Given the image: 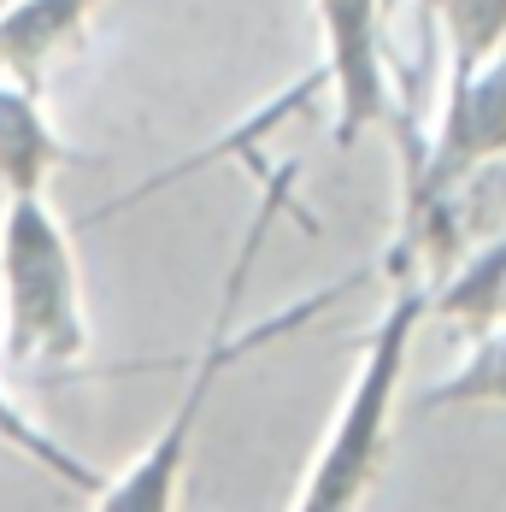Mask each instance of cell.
I'll use <instances>...</instances> for the list:
<instances>
[{
	"instance_id": "1",
	"label": "cell",
	"mask_w": 506,
	"mask_h": 512,
	"mask_svg": "<svg viewBox=\"0 0 506 512\" xmlns=\"http://www.w3.org/2000/svg\"><path fill=\"white\" fill-rule=\"evenodd\" d=\"M289 183H295L289 171H283V183L271 177L265 201H259V212H253L248 236H242V248H236V265H230V283H224V301H218V312H212V330H206V342L195 348V359H189V383H183L177 407L165 412V424H159L148 442L136 448V460L124 465L118 477H106L89 512H177L183 477H189V454H195V436H201V418H206V407H212V395L224 389V377H230L242 359H253L259 348L301 336L318 312H330L342 295H354V289H359V271H348V277H336L330 289H318V295L295 301V307L277 312V318L236 324L242 289H248L253 265H259V248H265V230H271L277 206L289 201Z\"/></svg>"
},
{
	"instance_id": "2",
	"label": "cell",
	"mask_w": 506,
	"mask_h": 512,
	"mask_svg": "<svg viewBox=\"0 0 506 512\" xmlns=\"http://www.w3.org/2000/svg\"><path fill=\"white\" fill-rule=\"evenodd\" d=\"M424 324H430V283L401 277L377 312L371 336H365V354H359L354 377L342 389V407H336L318 454L306 465L289 512H359L371 501L383 460H389L395 412H401V389Z\"/></svg>"
},
{
	"instance_id": "3",
	"label": "cell",
	"mask_w": 506,
	"mask_h": 512,
	"mask_svg": "<svg viewBox=\"0 0 506 512\" xmlns=\"http://www.w3.org/2000/svg\"><path fill=\"white\" fill-rule=\"evenodd\" d=\"M0 354L36 377L89 354L83 271L48 195H6L0 212Z\"/></svg>"
},
{
	"instance_id": "4",
	"label": "cell",
	"mask_w": 506,
	"mask_h": 512,
	"mask_svg": "<svg viewBox=\"0 0 506 512\" xmlns=\"http://www.w3.org/2000/svg\"><path fill=\"white\" fill-rule=\"evenodd\" d=\"M501 159H506V53L495 65H483L477 77L442 89L430 136L406 159L401 224H418L424 212L454 201L477 171H489Z\"/></svg>"
},
{
	"instance_id": "5",
	"label": "cell",
	"mask_w": 506,
	"mask_h": 512,
	"mask_svg": "<svg viewBox=\"0 0 506 512\" xmlns=\"http://www.w3.org/2000/svg\"><path fill=\"white\" fill-rule=\"evenodd\" d=\"M324 83L336 106V142H359L377 124H401L395 112V59H389V0H312Z\"/></svg>"
},
{
	"instance_id": "6",
	"label": "cell",
	"mask_w": 506,
	"mask_h": 512,
	"mask_svg": "<svg viewBox=\"0 0 506 512\" xmlns=\"http://www.w3.org/2000/svg\"><path fill=\"white\" fill-rule=\"evenodd\" d=\"M101 0H0V77L42 95L53 59L89 36Z\"/></svg>"
},
{
	"instance_id": "7",
	"label": "cell",
	"mask_w": 506,
	"mask_h": 512,
	"mask_svg": "<svg viewBox=\"0 0 506 512\" xmlns=\"http://www.w3.org/2000/svg\"><path fill=\"white\" fill-rule=\"evenodd\" d=\"M71 142L53 130L42 95L0 77V195H48V177L71 165Z\"/></svg>"
},
{
	"instance_id": "8",
	"label": "cell",
	"mask_w": 506,
	"mask_h": 512,
	"mask_svg": "<svg viewBox=\"0 0 506 512\" xmlns=\"http://www.w3.org/2000/svg\"><path fill=\"white\" fill-rule=\"evenodd\" d=\"M418 18H430L442 42V89L506 53V0H418Z\"/></svg>"
},
{
	"instance_id": "9",
	"label": "cell",
	"mask_w": 506,
	"mask_h": 512,
	"mask_svg": "<svg viewBox=\"0 0 506 512\" xmlns=\"http://www.w3.org/2000/svg\"><path fill=\"white\" fill-rule=\"evenodd\" d=\"M430 318L465 324L471 336L501 330L506 324V230L489 236L483 248H471V254L430 289Z\"/></svg>"
},
{
	"instance_id": "10",
	"label": "cell",
	"mask_w": 506,
	"mask_h": 512,
	"mask_svg": "<svg viewBox=\"0 0 506 512\" xmlns=\"http://www.w3.org/2000/svg\"><path fill=\"white\" fill-rule=\"evenodd\" d=\"M0 442L12 448V454H24V460L36 465V471H48L53 483H65V489H77V495H101V483H106V471H95V465L83 460L77 448H65L59 436H53L48 424H36L30 412L18 407V395L0 383Z\"/></svg>"
},
{
	"instance_id": "11",
	"label": "cell",
	"mask_w": 506,
	"mask_h": 512,
	"mask_svg": "<svg viewBox=\"0 0 506 512\" xmlns=\"http://www.w3.org/2000/svg\"><path fill=\"white\" fill-rule=\"evenodd\" d=\"M424 412H454V407H506V324L471 336V348L442 383L424 389Z\"/></svg>"
}]
</instances>
